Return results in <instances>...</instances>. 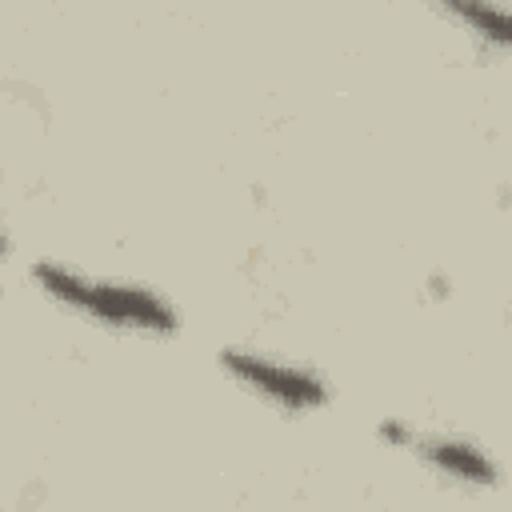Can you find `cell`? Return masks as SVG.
Instances as JSON below:
<instances>
[{
  "mask_svg": "<svg viewBox=\"0 0 512 512\" xmlns=\"http://www.w3.org/2000/svg\"><path fill=\"white\" fill-rule=\"evenodd\" d=\"M408 452H416L424 464H432L436 472H444L452 480H464V484H484L488 488V484L500 480L496 460L480 444H472L464 436H420L416 432Z\"/></svg>",
  "mask_w": 512,
  "mask_h": 512,
  "instance_id": "3957f363",
  "label": "cell"
},
{
  "mask_svg": "<svg viewBox=\"0 0 512 512\" xmlns=\"http://www.w3.org/2000/svg\"><path fill=\"white\" fill-rule=\"evenodd\" d=\"M28 276L40 284L44 296H52L56 304L112 324V328H132V332H148V336H168L180 328L176 308L144 288V284H128V280H108V276H84L76 268L52 264V260H36L28 268Z\"/></svg>",
  "mask_w": 512,
  "mask_h": 512,
  "instance_id": "6da1fadb",
  "label": "cell"
},
{
  "mask_svg": "<svg viewBox=\"0 0 512 512\" xmlns=\"http://www.w3.org/2000/svg\"><path fill=\"white\" fill-rule=\"evenodd\" d=\"M220 368L232 372L252 392H260L272 404L292 408V412L320 408L332 396L328 380L320 372L300 368V364H284V360H272V356H260V352H248V348H220Z\"/></svg>",
  "mask_w": 512,
  "mask_h": 512,
  "instance_id": "7a4b0ae2",
  "label": "cell"
},
{
  "mask_svg": "<svg viewBox=\"0 0 512 512\" xmlns=\"http://www.w3.org/2000/svg\"><path fill=\"white\" fill-rule=\"evenodd\" d=\"M448 16L464 20L480 40L512 48V8H496V4H476V0H452L444 4Z\"/></svg>",
  "mask_w": 512,
  "mask_h": 512,
  "instance_id": "277c9868",
  "label": "cell"
}]
</instances>
